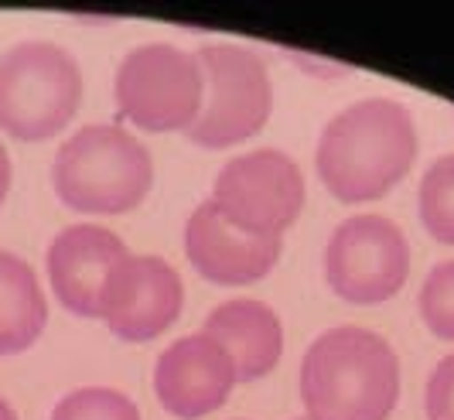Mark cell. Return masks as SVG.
<instances>
[{
    "label": "cell",
    "instance_id": "1",
    "mask_svg": "<svg viewBox=\"0 0 454 420\" xmlns=\"http://www.w3.org/2000/svg\"><path fill=\"white\" fill-rule=\"evenodd\" d=\"M417 158V127L396 99H359L328 120L318 140V178L348 206L383 198Z\"/></svg>",
    "mask_w": 454,
    "mask_h": 420
},
{
    "label": "cell",
    "instance_id": "2",
    "mask_svg": "<svg viewBox=\"0 0 454 420\" xmlns=\"http://www.w3.org/2000/svg\"><path fill=\"white\" fill-rule=\"evenodd\" d=\"M308 420H387L400 400V359L369 328H328L301 362Z\"/></svg>",
    "mask_w": 454,
    "mask_h": 420
},
{
    "label": "cell",
    "instance_id": "3",
    "mask_svg": "<svg viewBox=\"0 0 454 420\" xmlns=\"http://www.w3.org/2000/svg\"><path fill=\"white\" fill-rule=\"evenodd\" d=\"M51 182L68 209L120 215L147 198L154 164L134 134L114 123H90L59 147Z\"/></svg>",
    "mask_w": 454,
    "mask_h": 420
},
{
    "label": "cell",
    "instance_id": "4",
    "mask_svg": "<svg viewBox=\"0 0 454 420\" xmlns=\"http://www.w3.org/2000/svg\"><path fill=\"white\" fill-rule=\"evenodd\" d=\"M82 99L79 62L62 45L21 42L0 55V127L18 140L55 137Z\"/></svg>",
    "mask_w": 454,
    "mask_h": 420
},
{
    "label": "cell",
    "instance_id": "5",
    "mask_svg": "<svg viewBox=\"0 0 454 420\" xmlns=\"http://www.w3.org/2000/svg\"><path fill=\"white\" fill-rule=\"evenodd\" d=\"M202 69V110L195 123L184 130L192 144L223 151L239 140L263 130L273 110V86L267 62L247 45H215L195 48Z\"/></svg>",
    "mask_w": 454,
    "mask_h": 420
},
{
    "label": "cell",
    "instance_id": "6",
    "mask_svg": "<svg viewBox=\"0 0 454 420\" xmlns=\"http://www.w3.org/2000/svg\"><path fill=\"white\" fill-rule=\"evenodd\" d=\"M116 106L140 130H188L202 110V69L195 51L168 42L137 45L116 69Z\"/></svg>",
    "mask_w": 454,
    "mask_h": 420
},
{
    "label": "cell",
    "instance_id": "7",
    "mask_svg": "<svg viewBox=\"0 0 454 420\" xmlns=\"http://www.w3.org/2000/svg\"><path fill=\"white\" fill-rule=\"evenodd\" d=\"M208 202L243 233L280 236L304 209V178L284 151L260 147L223 164Z\"/></svg>",
    "mask_w": 454,
    "mask_h": 420
},
{
    "label": "cell",
    "instance_id": "8",
    "mask_svg": "<svg viewBox=\"0 0 454 420\" xmlns=\"http://www.w3.org/2000/svg\"><path fill=\"white\" fill-rule=\"evenodd\" d=\"M328 287L352 304L389 301L410 277L407 236L387 215H352L335 226L325 250Z\"/></svg>",
    "mask_w": 454,
    "mask_h": 420
},
{
    "label": "cell",
    "instance_id": "9",
    "mask_svg": "<svg viewBox=\"0 0 454 420\" xmlns=\"http://www.w3.org/2000/svg\"><path fill=\"white\" fill-rule=\"evenodd\" d=\"M182 304V277L168 260L130 253L110 277L99 318L123 342H151L178 322Z\"/></svg>",
    "mask_w": 454,
    "mask_h": 420
},
{
    "label": "cell",
    "instance_id": "10",
    "mask_svg": "<svg viewBox=\"0 0 454 420\" xmlns=\"http://www.w3.org/2000/svg\"><path fill=\"white\" fill-rule=\"evenodd\" d=\"M280 250H284L280 236H256L236 229L208 198L188 215V226H184L188 263L205 280L223 284V287H243L253 280H263L280 260Z\"/></svg>",
    "mask_w": 454,
    "mask_h": 420
},
{
    "label": "cell",
    "instance_id": "11",
    "mask_svg": "<svg viewBox=\"0 0 454 420\" xmlns=\"http://www.w3.org/2000/svg\"><path fill=\"white\" fill-rule=\"evenodd\" d=\"M130 257L120 236L103 226H68L48 246V280L59 301L79 318H99L114 270Z\"/></svg>",
    "mask_w": 454,
    "mask_h": 420
},
{
    "label": "cell",
    "instance_id": "12",
    "mask_svg": "<svg viewBox=\"0 0 454 420\" xmlns=\"http://www.w3.org/2000/svg\"><path fill=\"white\" fill-rule=\"evenodd\" d=\"M236 386L229 355L208 335H184L158 355L154 393L168 414L182 420L205 417L219 410Z\"/></svg>",
    "mask_w": 454,
    "mask_h": 420
},
{
    "label": "cell",
    "instance_id": "13",
    "mask_svg": "<svg viewBox=\"0 0 454 420\" xmlns=\"http://www.w3.org/2000/svg\"><path fill=\"white\" fill-rule=\"evenodd\" d=\"M202 335H208L229 355L236 383H253L267 376L284 352V328L277 311L256 298H232L219 304L205 318Z\"/></svg>",
    "mask_w": 454,
    "mask_h": 420
},
{
    "label": "cell",
    "instance_id": "14",
    "mask_svg": "<svg viewBox=\"0 0 454 420\" xmlns=\"http://www.w3.org/2000/svg\"><path fill=\"white\" fill-rule=\"evenodd\" d=\"M48 304L31 263L0 250V355H18L45 331Z\"/></svg>",
    "mask_w": 454,
    "mask_h": 420
},
{
    "label": "cell",
    "instance_id": "15",
    "mask_svg": "<svg viewBox=\"0 0 454 420\" xmlns=\"http://www.w3.org/2000/svg\"><path fill=\"white\" fill-rule=\"evenodd\" d=\"M420 222L437 243L454 246V154H441L420 182Z\"/></svg>",
    "mask_w": 454,
    "mask_h": 420
},
{
    "label": "cell",
    "instance_id": "16",
    "mask_svg": "<svg viewBox=\"0 0 454 420\" xmlns=\"http://www.w3.org/2000/svg\"><path fill=\"white\" fill-rule=\"evenodd\" d=\"M51 420H140V410L130 397L110 386H86L55 403Z\"/></svg>",
    "mask_w": 454,
    "mask_h": 420
},
{
    "label": "cell",
    "instance_id": "17",
    "mask_svg": "<svg viewBox=\"0 0 454 420\" xmlns=\"http://www.w3.org/2000/svg\"><path fill=\"white\" fill-rule=\"evenodd\" d=\"M420 318L437 338L454 342V260L434 263L424 287H420Z\"/></svg>",
    "mask_w": 454,
    "mask_h": 420
},
{
    "label": "cell",
    "instance_id": "18",
    "mask_svg": "<svg viewBox=\"0 0 454 420\" xmlns=\"http://www.w3.org/2000/svg\"><path fill=\"white\" fill-rule=\"evenodd\" d=\"M424 407L431 420H454V352L434 366L424 390Z\"/></svg>",
    "mask_w": 454,
    "mask_h": 420
},
{
    "label": "cell",
    "instance_id": "19",
    "mask_svg": "<svg viewBox=\"0 0 454 420\" xmlns=\"http://www.w3.org/2000/svg\"><path fill=\"white\" fill-rule=\"evenodd\" d=\"M7 191H11V158H7V151L0 144V202L7 198Z\"/></svg>",
    "mask_w": 454,
    "mask_h": 420
},
{
    "label": "cell",
    "instance_id": "20",
    "mask_svg": "<svg viewBox=\"0 0 454 420\" xmlns=\"http://www.w3.org/2000/svg\"><path fill=\"white\" fill-rule=\"evenodd\" d=\"M0 420H18V414L11 410V403H7V400H0Z\"/></svg>",
    "mask_w": 454,
    "mask_h": 420
},
{
    "label": "cell",
    "instance_id": "21",
    "mask_svg": "<svg viewBox=\"0 0 454 420\" xmlns=\"http://www.w3.org/2000/svg\"><path fill=\"white\" fill-rule=\"evenodd\" d=\"M297 420H308V417H297Z\"/></svg>",
    "mask_w": 454,
    "mask_h": 420
}]
</instances>
